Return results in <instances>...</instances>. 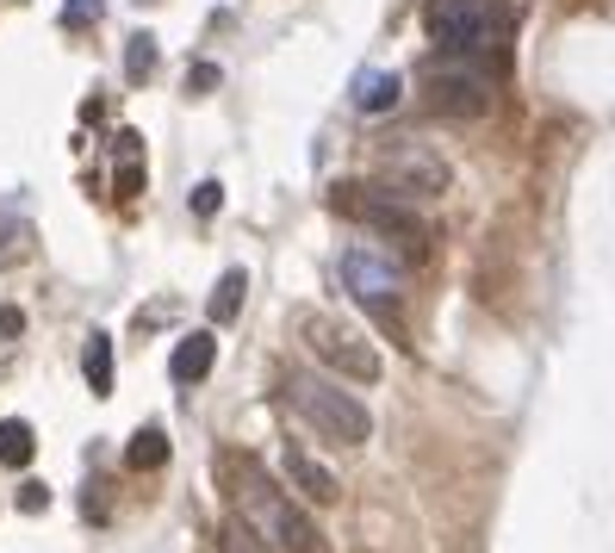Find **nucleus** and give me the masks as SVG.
Returning <instances> with one entry per match:
<instances>
[{
	"label": "nucleus",
	"mask_w": 615,
	"mask_h": 553,
	"mask_svg": "<svg viewBox=\"0 0 615 553\" xmlns=\"http://www.w3.org/2000/svg\"><path fill=\"white\" fill-rule=\"evenodd\" d=\"M355 106H361V113H392V106H398V76H385V69L361 76L355 81Z\"/></svg>",
	"instance_id": "nucleus-11"
},
{
	"label": "nucleus",
	"mask_w": 615,
	"mask_h": 553,
	"mask_svg": "<svg viewBox=\"0 0 615 553\" xmlns=\"http://www.w3.org/2000/svg\"><path fill=\"white\" fill-rule=\"evenodd\" d=\"M81 367H88V385H94V399H106L113 392V336H88V355H81Z\"/></svg>",
	"instance_id": "nucleus-13"
},
{
	"label": "nucleus",
	"mask_w": 615,
	"mask_h": 553,
	"mask_svg": "<svg viewBox=\"0 0 615 553\" xmlns=\"http://www.w3.org/2000/svg\"><path fill=\"white\" fill-rule=\"evenodd\" d=\"M299 336H305L311 355H317L324 367H336L343 380H380V348L367 343L361 330H348L343 318L305 311V318H299Z\"/></svg>",
	"instance_id": "nucleus-4"
},
{
	"label": "nucleus",
	"mask_w": 615,
	"mask_h": 553,
	"mask_svg": "<svg viewBox=\"0 0 615 553\" xmlns=\"http://www.w3.org/2000/svg\"><path fill=\"white\" fill-rule=\"evenodd\" d=\"M280 466H287V479L305 497H317V504H329V497H336V473H329V466H317L305 448H287V454H280Z\"/></svg>",
	"instance_id": "nucleus-10"
},
{
	"label": "nucleus",
	"mask_w": 615,
	"mask_h": 553,
	"mask_svg": "<svg viewBox=\"0 0 615 553\" xmlns=\"http://www.w3.org/2000/svg\"><path fill=\"white\" fill-rule=\"evenodd\" d=\"M187 88H193V94H206V88H218V69H212V62H199V69H187Z\"/></svg>",
	"instance_id": "nucleus-23"
},
{
	"label": "nucleus",
	"mask_w": 615,
	"mask_h": 553,
	"mask_svg": "<svg viewBox=\"0 0 615 553\" xmlns=\"http://www.w3.org/2000/svg\"><path fill=\"white\" fill-rule=\"evenodd\" d=\"M100 13H106V0H62V25H69V32H81V25H94Z\"/></svg>",
	"instance_id": "nucleus-18"
},
{
	"label": "nucleus",
	"mask_w": 615,
	"mask_h": 553,
	"mask_svg": "<svg viewBox=\"0 0 615 553\" xmlns=\"http://www.w3.org/2000/svg\"><path fill=\"white\" fill-rule=\"evenodd\" d=\"M25 330V311L20 306H0V343H7V336H20Z\"/></svg>",
	"instance_id": "nucleus-22"
},
{
	"label": "nucleus",
	"mask_w": 615,
	"mask_h": 553,
	"mask_svg": "<svg viewBox=\"0 0 615 553\" xmlns=\"http://www.w3.org/2000/svg\"><path fill=\"white\" fill-rule=\"evenodd\" d=\"M212 361H218V336H212V330H193V336L174 343L169 373H174V385H199L206 373H212Z\"/></svg>",
	"instance_id": "nucleus-9"
},
{
	"label": "nucleus",
	"mask_w": 615,
	"mask_h": 553,
	"mask_svg": "<svg viewBox=\"0 0 615 553\" xmlns=\"http://www.w3.org/2000/svg\"><path fill=\"white\" fill-rule=\"evenodd\" d=\"M125 460H131L137 473H155V466L169 460V436H162V429H137L131 448H125Z\"/></svg>",
	"instance_id": "nucleus-16"
},
{
	"label": "nucleus",
	"mask_w": 615,
	"mask_h": 553,
	"mask_svg": "<svg viewBox=\"0 0 615 553\" xmlns=\"http://www.w3.org/2000/svg\"><path fill=\"white\" fill-rule=\"evenodd\" d=\"M150 69H155V38H150V32H137L131 50H125V76H131V81H150Z\"/></svg>",
	"instance_id": "nucleus-17"
},
{
	"label": "nucleus",
	"mask_w": 615,
	"mask_h": 553,
	"mask_svg": "<svg viewBox=\"0 0 615 553\" xmlns=\"http://www.w3.org/2000/svg\"><path fill=\"white\" fill-rule=\"evenodd\" d=\"M243 292H250V274L243 267H224V280H218V292H212V324H231L236 311H243Z\"/></svg>",
	"instance_id": "nucleus-12"
},
{
	"label": "nucleus",
	"mask_w": 615,
	"mask_h": 553,
	"mask_svg": "<svg viewBox=\"0 0 615 553\" xmlns=\"http://www.w3.org/2000/svg\"><path fill=\"white\" fill-rule=\"evenodd\" d=\"M423 88H429V106L448 118H479L491 106V76H485L473 50H442V57L423 62Z\"/></svg>",
	"instance_id": "nucleus-3"
},
{
	"label": "nucleus",
	"mask_w": 615,
	"mask_h": 553,
	"mask_svg": "<svg viewBox=\"0 0 615 553\" xmlns=\"http://www.w3.org/2000/svg\"><path fill=\"white\" fill-rule=\"evenodd\" d=\"M287 404H292V417L305 423V429H317V441H336V448H367V441H373L367 404L355 399V392H343L336 380L311 373V367L287 373Z\"/></svg>",
	"instance_id": "nucleus-1"
},
{
	"label": "nucleus",
	"mask_w": 615,
	"mask_h": 553,
	"mask_svg": "<svg viewBox=\"0 0 615 553\" xmlns=\"http://www.w3.org/2000/svg\"><path fill=\"white\" fill-rule=\"evenodd\" d=\"M343 280H348V292L355 299H373V306H392L404 292V267L398 262H385L373 243H355L343 255Z\"/></svg>",
	"instance_id": "nucleus-8"
},
{
	"label": "nucleus",
	"mask_w": 615,
	"mask_h": 553,
	"mask_svg": "<svg viewBox=\"0 0 615 553\" xmlns=\"http://www.w3.org/2000/svg\"><path fill=\"white\" fill-rule=\"evenodd\" d=\"M385 181L404 199H436V193H448V162L423 143H392L385 150Z\"/></svg>",
	"instance_id": "nucleus-7"
},
{
	"label": "nucleus",
	"mask_w": 615,
	"mask_h": 553,
	"mask_svg": "<svg viewBox=\"0 0 615 553\" xmlns=\"http://www.w3.org/2000/svg\"><path fill=\"white\" fill-rule=\"evenodd\" d=\"M20 510H25V516L50 510V485H38V479H25V485H20Z\"/></svg>",
	"instance_id": "nucleus-20"
},
{
	"label": "nucleus",
	"mask_w": 615,
	"mask_h": 553,
	"mask_svg": "<svg viewBox=\"0 0 615 553\" xmlns=\"http://www.w3.org/2000/svg\"><path fill=\"white\" fill-rule=\"evenodd\" d=\"M118 193H125V199L143 193V162H137V155H125V169H118Z\"/></svg>",
	"instance_id": "nucleus-21"
},
{
	"label": "nucleus",
	"mask_w": 615,
	"mask_h": 553,
	"mask_svg": "<svg viewBox=\"0 0 615 553\" xmlns=\"http://www.w3.org/2000/svg\"><path fill=\"white\" fill-rule=\"evenodd\" d=\"M218 206H224V187H218V181H199V187H193V211H199V218H212Z\"/></svg>",
	"instance_id": "nucleus-19"
},
{
	"label": "nucleus",
	"mask_w": 615,
	"mask_h": 553,
	"mask_svg": "<svg viewBox=\"0 0 615 553\" xmlns=\"http://www.w3.org/2000/svg\"><path fill=\"white\" fill-rule=\"evenodd\" d=\"M336 206L348 211V218H361L367 230H380V237H392V243H423V224H417V211H410V199L404 193H367V187H336Z\"/></svg>",
	"instance_id": "nucleus-6"
},
{
	"label": "nucleus",
	"mask_w": 615,
	"mask_h": 553,
	"mask_svg": "<svg viewBox=\"0 0 615 553\" xmlns=\"http://www.w3.org/2000/svg\"><path fill=\"white\" fill-rule=\"evenodd\" d=\"M218 553H268V534H262V529L250 522V516L236 510L231 522L218 529Z\"/></svg>",
	"instance_id": "nucleus-15"
},
{
	"label": "nucleus",
	"mask_w": 615,
	"mask_h": 553,
	"mask_svg": "<svg viewBox=\"0 0 615 553\" xmlns=\"http://www.w3.org/2000/svg\"><path fill=\"white\" fill-rule=\"evenodd\" d=\"M423 25L436 50H473V57L498 50V38H503V20L491 0H429Z\"/></svg>",
	"instance_id": "nucleus-5"
},
{
	"label": "nucleus",
	"mask_w": 615,
	"mask_h": 553,
	"mask_svg": "<svg viewBox=\"0 0 615 553\" xmlns=\"http://www.w3.org/2000/svg\"><path fill=\"white\" fill-rule=\"evenodd\" d=\"M243 516H250L255 529L268 534L274 548H287V553H317L324 548V534H317V522H311L299 504H292L274 479H262V473H250L243 479Z\"/></svg>",
	"instance_id": "nucleus-2"
},
{
	"label": "nucleus",
	"mask_w": 615,
	"mask_h": 553,
	"mask_svg": "<svg viewBox=\"0 0 615 553\" xmlns=\"http://www.w3.org/2000/svg\"><path fill=\"white\" fill-rule=\"evenodd\" d=\"M32 454H38V436H32V423L7 417V423H0V466H25Z\"/></svg>",
	"instance_id": "nucleus-14"
}]
</instances>
